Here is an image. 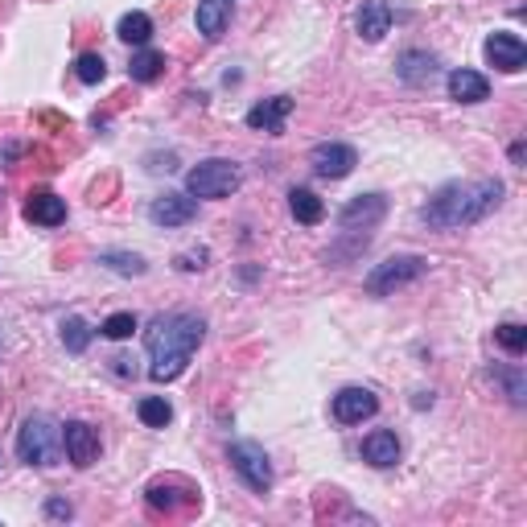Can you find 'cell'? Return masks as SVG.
Wrapping results in <instances>:
<instances>
[{"label":"cell","mask_w":527,"mask_h":527,"mask_svg":"<svg viewBox=\"0 0 527 527\" xmlns=\"http://www.w3.org/2000/svg\"><path fill=\"white\" fill-rule=\"evenodd\" d=\"M355 25L363 34V42H384L387 29H392V5L387 0H363Z\"/></svg>","instance_id":"obj_13"},{"label":"cell","mask_w":527,"mask_h":527,"mask_svg":"<svg viewBox=\"0 0 527 527\" xmlns=\"http://www.w3.org/2000/svg\"><path fill=\"white\" fill-rule=\"evenodd\" d=\"M63 342L71 355H83V350L91 346V326L83 322V317H66L63 322Z\"/></svg>","instance_id":"obj_25"},{"label":"cell","mask_w":527,"mask_h":527,"mask_svg":"<svg viewBox=\"0 0 527 527\" xmlns=\"http://www.w3.org/2000/svg\"><path fill=\"white\" fill-rule=\"evenodd\" d=\"M449 95H454L457 103H483V99L491 95V83H486V74L457 66V71L449 74Z\"/></svg>","instance_id":"obj_16"},{"label":"cell","mask_w":527,"mask_h":527,"mask_svg":"<svg viewBox=\"0 0 527 527\" xmlns=\"http://www.w3.org/2000/svg\"><path fill=\"white\" fill-rule=\"evenodd\" d=\"M63 445H66V457H71L79 470H87V465L99 457V433L91 429L87 420H66V425H63Z\"/></svg>","instance_id":"obj_10"},{"label":"cell","mask_w":527,"mask_h":527,"mask_svg":"<svg viewBox=\"0 0 527 527\" xmlns=\"http://www.w3.org/2000/svg\"><path fill=\"white\" fill-rule=\"evenodd\" d=\"M288 210H293V219L297 223H305V227H313V223H322L326 219V202L313 190H305V186H297L293 194H288Z\"/></svg>","instance_id":"obj_20"},{"label":"cell","mask_w":527,"mask_h":527,"mask_svg":"<svg viewBox=\"0 0 527 527\" xmlns=\"http://www.w3.org/2000/svg\"><path fill=\"white\" fill-rule=\"evenodd\" d=\"M486 63L494 66V71L503 74H519L527 63V45L519 34H507V29H499V34L486 37Z\"/></svg>","instance_id":"obj_7"},{"label":"cell","mask_w":527,"mask_h":527,"mask_svg":"<svg viewBox=\"0 0 527 527\" xmlns=\"http://www.w3.org/2000/svg\"><path fill=\"white\" fill-rule=\"evenodd\" d=\"M239 181H243L239 170L231 161H223V157H215V161H202L186 173V194L190 198H231L239 190Z\"/></svg>","instance_id":"obj_4"},{"label":"cell","mask_w":527,"mask_h":527,"mask_svg":"<svg viewBox=\"0 0 527 527\" xmlns=\"http://www.w3.org/2000/svg\"><path fill=\"white\" fill-rule=\"evenodd\" d=\"M149 219L157 227H186V223H194V219H198V198H190V194H161V198H152Z\"/></svg>","instance_id":"obj_11"},{"label":"cell","mask_w":527,"mask_h":527,"mask_svg":"<svg viewBox=\"0 0 527 527\" xmlns=\"http://www.w3.org/2000/svg\"><path fill=\"white\" fill-rule=\"evenodd\" d=\"M387 215V198L384 194H358L350 206H342V215H338V223L342 227H376L379 219Z\"/></svg>","instance_id":"obj_12"},{"label":"cell","mask_w":527,"mask_h":527,"mask_svg":"<svg viewBox=\"0 0 527 527\" xmlns=\"http://www.w3.org/2000/svg\"><path fill=\"white\" fill-rule=\"evenodd\" d=\"M425 272H429V259L425 256H392V259H384V264H376V268L366 272V293L387 297V293H395V288L420 280Z\"/></svg>","instance_id":"obj_5"},{"label":"cell","mask_w":527,"mask_h":527,"mask_svg":"<svg viewBox=\"0 0 527 527\" xmlns=\"http://www.w3.org/2000/svg\"><path fill=\"white\" fill-rule=\"evenodd\" d=\"M74 74H79V83H87V87H95V83L108 79V63L99 54H83L79 63H74Z\"/></svg>","instance_id":"obj_27"},{"label":"cell","mask_w":527,"mask_h":527,"mask_svg":"<svg viewBox=\"0 0 527 527\" xmlns=\"http://www.w3.org/2000/svg\"><path fill=\"white\" fill-rule=\"evenodd\" d=\"M231 13H235V0H198V13H194L198 34H202V37H223Z\"/></svg>","instance_id":"obj_15"},{"label":"cell","mask_w":527,"mask_h":527,"mask_svg":"<svg viewBox=\"0 0 527 527\" xmlns=\"http://www.w3.org/2000/svg\"><path fill=\"white\" fill-rule=\"evenodd\" d=\"M128 74H132L136 83H152L165 74V54H157V50H141V54L132 58V66H128Z\"/></svg>","instance_id":"obj_23"},{"label":"cell","mask_w":527,"mask_h":527,"mask_svg":"<svg viewBox=\"0 0 527 527\" xmlns=\"http://www.w3.org/2000/svg\"><path fill=\"white\" fill-rule=\"evenodd\" d=\"M120 42H128V45H149V37H152V21H149V13H128L124 21H120Z\"/></svg>","instance_id":"obj_22"},{"label":"cell","mask_w":527,"mask_h":527,"mask_svg":"<svg viewBox=\"0 0 527 527\" xmlns=\"http://www.w3.org/2000/svg\"><path fill=\"white\" fill-rule=\"evenodd\" d=\"M395 74H400L404 83H412V87H425V83L437 74V58L425 54V50H404L400 63H395Z\"/></svg>","instance_id":"obj_18"},{"label":"cell","mask_w":527,"mask_h":527,"mask_svg":"<svg viewBox=\"0 0 527 527\" xmlns=\"http://www.w3.org/2000/svg\"><path fill=\"white\" fill-rule=\"evenodd\" d=\"M231 465L235 473H239L243 483H248V491L256 494H268L272 491V465H268V454L256 445V441H235L231 445Z\"/></svg>","instance_id":"obj_6"},{"label":"cell","mask_w":527,"mask_h":527,"mask_svg":"<svg viewBox=\"0 0 527 527\" xmlns=\"http://www.w3.org/2000/svg\"><path fill=\"white\" fill-rule=\"evenodd\" d=\"M503 202V181L478 178V181H449L429 202L420 206V219L437 231H457V227L483 223L494 206Z\"/></svg>","instance_id":"obj_2"},{"label":"cell","mask_w":527,"mask_h":527,"mask_svg":"<svg viewBox=\"0 0 527 527\" xmlns=\"http://www.w3.org/2000/svg\"><path fill=\"white\" fill-rule=\"evenodd\" d=\"M494 338H499V346L507 350V355H523V350H527V326L503 322L499 330H494Z\"/></svg>","instance_id":"obj_26"},{"label":"cell","mask_w":527,"mask_h":527,"mask_svg":"<svg viewBox=\"0 0 527 527\" xmlns=\"http://www.w3.org/2000/svg\"><path fill=\"white\" fill-rule=\"evenodd\" d=\"M25 219H29V223H37V227L66 223V198H58V194H34L25 202Z\"/></svg>","instance_id":"obj_19"},{"label":"cell","mask_w":527,"mask_h":527,"mask_svg":"<svg viewBox=\"0 0 527 527\" xmlns=\"http://www.w3.org/2000/svg\"><path fill=\"white\" fill-rule=\"evenodd\" d=\"M99 330L108 334L112 342H124V338H132L136 317H132V313H112V317H108V322H103V326H99Z\"/></svg>","instance_id":"obj_28"},{"label":"cell","mask_w":527,"mask_h":527,"mask_svg":"<svg viewBox=\"0 0 527 527\" xmlns=\"http://www.w3.org/2000/svg\"><path fill=\"white\" fill-rule=\"evenodd\" d=\"M288 112H293V99H288V95L264 99V103H256V108L248 112V128H259V132H280L285 120H288Z\"/></svg>","instance_id":"obj_14"},{"label":"cell","mask_w":527,"mask_h":527,"mask_svg":"<svg viewBox=\"0 0 527 527\" xmlns=\"http://www.w3.org/2000/svg\"><path fill=\"white\" fill-rule=\"evenodd\" d=\"M141 420L144 425H149V429H165V425H170L173 420V408H170V400H161V395H144L141 400Z\"/></svg>","instance_id":"obj_24"},{"label":"cell","mask_w":527,"mask_h":527,"mask_svg":"<svg viewBox=\"0 0 527 527\" xmlns=\"http://www.w3.org/2000/svg\"><path fill=\"white\" fill-rule=\"evenodd\" d=\"M99 264H108L120 277H144V272H149V264H144L136 251H99Z\"/></svg>","instance_id":"obj_21"},{"label":"cell","mask_w":527,"mask_h":527,"mask_svg":"<svg viewBox=\"0 0 527 527\" xmlns=\"http://www.w3.org/2000/svg\"><path fill=\"white\" fill-rule=\"evenodd\" d=\"M202 338H206V322L198 313H165V317H157L149 326V334H144V346H149V358H152L149 376L157 384L178 379L190 366L194 350L202 346Z\"/></svg>","instance_id":"obj_1"},{"label":"cell","mask_w":527,"mask_h":527,"mask_svg":"<svg viewBox=\"0 0 527 527\" xmlns=\"http://www.w3.org/2000/svg\"><path fill=\"white\" fill-rule=\"evenodd\" d=\"M45 511H50L54 519H71V503H63V499H50V503H45Z\"/></svg>","instance_id":"obj_29"},{"label":"cell","mask_w":527,"mask_h":527,"mask_svg":"<svg viewBox=\"0 0 527 527\" xmlns=\"http://www.w3.org/2000/svg\"><path fill=\"white\" fill-rule=\"evenodd\" d=\"M63 425L50 416H29L25 425H21L17 433V457L25 465H54L58 457H63Z\"/></svg>","instance_id":"obj_3"},{"label":"cell","mask_w":527,"mask_h":527,"mask_svg":"<svg viewBox=\"0 0 527 527\" xmlns=\"http://www.w3.org/2000/svg\"><path fill=\"white\" fill-rule=\"evenodd\" d=\"M379 412V395L371 387H342L334 395V420L338 425H363Z\"/></svg>","instance_id":"obj_8"},{"label":"cell","mask_w":527,"mask_h":527,"mask_svg":"<svg viewBox=\"0 0 527 527\" xmlns=\"http://www.w3.org/2000/svg\"><path fill=\"white\" fill-rule=\"evenodd\" d=\"M363 457L371 465H379V470H387V465L400 462V437H395L392 429H376L363 441Z\"/></svg>","instance_id":"obj_17"},{"label":"cell","mask_w":527,"mask_h":527,"mask_svg":"<svg viewBox=\"0 0 527 527\" xmlns=\"http://www.w3.org/2000/svg\"><path fill=\"white\" fill-rule=\"evenodd\" d=\"M309 165H313L317 173H322V178H334V181H338V178H346V173L358 165V152L350 149V144L322 141L317 149L309 152Z\"/></svg>","instance_id":"obj_9"}]
</instances>
